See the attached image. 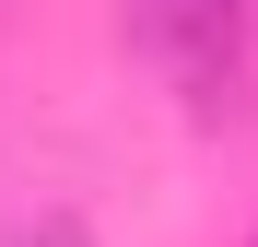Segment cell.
<instances>
[{
  "mask_svg": "<svg viewBox=\"0 0 258 247\" xmlns=\"http://www.w3.org/2000/svg\"><path fill=\"white\" fill-rule=\"evenodd\" d=\"M246 24H258V0H129V47H141L153 71H176L200 106L235 82Z\"/></svg>",
  "mask_w": 258,
  "mask_h": 247,
  "instance_id": "cell-1",
  "label": "cell"
},
{
  "mask_svg": "<svg viewBox=\"0 0 258 247\" xmlns=\"http://www.w3.org/2000/svg\"><path fill=\"white\" fill-rule=\"evenodd\" d=\"M12 247H94V235H82V224H71V212H47V224H24V235H12Z\"/></svg>",
  "mask_w": 258,
  "mask_h": 247,
  "instance_id": "cell-2",
  "label": "cell"
}]
</instances>
